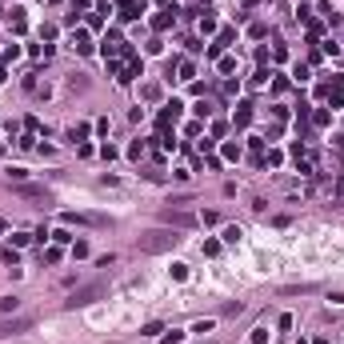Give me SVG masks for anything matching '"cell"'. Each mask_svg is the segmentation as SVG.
<instances>
[{
  "instance_id": "cell-1",
  "label": "cell",
  "mask_w": 344,
  "mask_h": 344,
  "mask_svg": "<svg viewBox=\"0 0 344 344\" xmlns=\"http://www.w3.org/2000/svg\"><path fill=\"white\" fill-rule=\"evenodd\" d=\"M176 232H164V228H156V232H144L136 244H140V253H168V248H176Z\"/></svg>"
},
{
  "instance_id": "cell-2",
  "label": "cell",
  "mask_w": 344,
  "mask_h": 344,
  "mask_svg": "<svg viewBox=\"0 0 344 344\" xmlns=\"http://www.w3.org/2000/svg\"><path fill=\"white\" fill-rule=\"evenodd\" d=\"M104 292V284H88V288H80V292H72V300H68V308H80V304H92V300Z\"/></svg>"
},
{
  "instance_id": "cell-3",
  "label": "cell",
  "mask_w": 344,
  "mask_h": 344,
  "mask_svg": "<svg viewBox=\"0 0 344 344\" xmlns=\"http://www.w3.org/2000/svg\"><path fill=\"white\" fill-rule=\"evenodd\" d=\"M160 220H164V224H176V228H192V224H196V216H192V212H172V208H164Z\"/></svg>"
},
{
  "instance_id": "cell-4",
  "label": "cell",
  "mask_w": 344,
  "mask_h": 344,
  "mask_svg": "<svg viewBox=\"0 0 344 344\" xmlns=\"http://www.w3.org/2000/svg\"><path fill=\"white\" fill-rule=\"evenodd\" d=\"M24 328H32L28 316H20V320H12V324H0V336H12V332H24Z\"/></svg>"
},
{
  "instance_id": "cell-5",
  "label": "cell",
  "mask_w": 344,
  "mask_h": 344,
  "mask_svg": "<svg viewBox=\"0 0 344 344\" xmlns=\"http://www.w3.org/2000/svg\"><path fill=\"white\" fill-rule=\"evenodd\" d=\"M120 8H124V12H120V16H128V20H136L140 12H144V8H140L136 0H120Z\"/></svg>"
}]
</instances>
